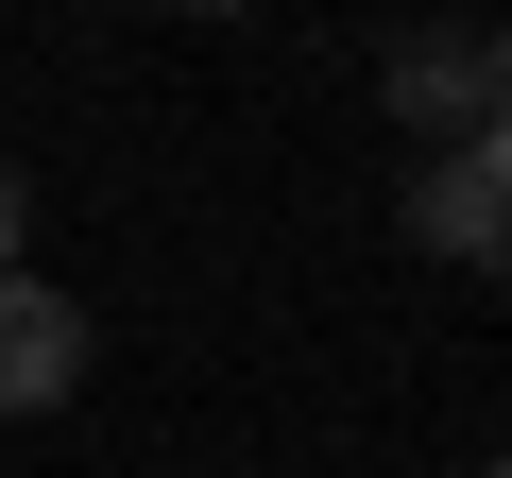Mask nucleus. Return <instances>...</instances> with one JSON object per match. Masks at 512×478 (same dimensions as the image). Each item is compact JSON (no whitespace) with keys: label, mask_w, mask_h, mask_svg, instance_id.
<instances>
[{"label":"nucleus","mask_w":512,"mask_h":478,"mask_svg":"<svg viewBox=\"0 0 512 478\" xmlns=\"http://www.w3.org/2000/svg\"><path fill=\"white\" fill-rule=\"evenodd\" d=\"M376 86H393V120H410V137H444V154H461V137H495V103H512V35H410Z\"/></svg>","instance_id":"1"},{"label":"nucleus","mask_w":512,"mask_h":478,"mask_svg":"<svg viewBox=\"0 0 512 478\" xmlns=\"http://www.w3.org/2000/svg\"><path fill=\"white\" fill-rule=\"evenodd\" d=\"M86 359H103V342H86V308H69L52 274H0V410H69Z\"/></svg>","instance_id":"2"},{"label":"nucleus","mask_w":512,"mask_h":478,"mask_svg":"<svg viewBox=\"0 0 512 478\" xmlns=\"http://www.w3.org/2000/svg\"><path fill=\"white\" fill-rule=\"evenodd\" d=\"M410 239L461 257V274H512V171H495V154H427V171H410Z\"/></svg>","instance_id":"3"},{"label":"nucleus","mask_w":512,"mask_h":478,"mask_svg":"<svg viewBox=\"0 0 512 478\" xmlns=\"http://www.w3.org/2000/svg\"><path fill=\"white\" fill-rule=\"evenodd\" d=\"M18 239H35V188H18V171H0V274H18Z\"/></svg>","instance_id":"4"},{"label":"nucleus","mask_w":512,"mask_h":478,"mask_svg":"<svg viewBox=\"0 0 512 478\" xmlns=\"http://www.w3.org/2000/svg\"><path fill=\"white\" fill-rule=\"evenodd\" d=\"M461 154H495V171H512V103H495V137H461Z\"/></svg>","instance_id":"5"},{"label":"nucleus","mask_w":512,"mask_h":478,"mask_svg":"<svg viewBox=\"0 0 512 478\" xmlns=\"http://www.w3.org/2000/svg\"><path fill=\"white\" fill-rule=\"evenodd\" d=\"M495 478H512V461H495Z\"/></svg>","instance_id":"6"}]
</instances>
